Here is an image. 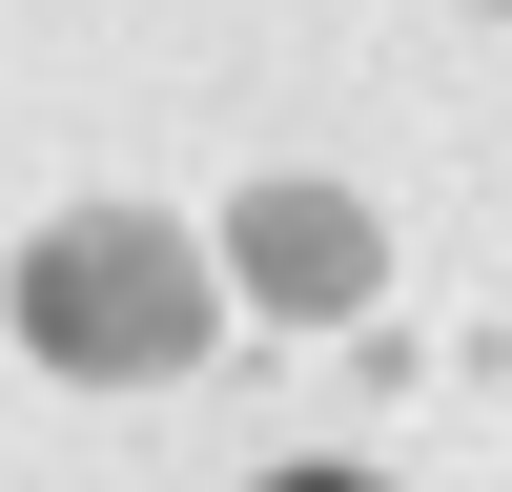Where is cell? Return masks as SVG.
Returning <instances> with one entry per match:
<instances>
[{
  "mask_svg": "<svg viewBox=\"0 0 512 492\" xmlns=\"http://www.w3.org/2000/svg\"><path fill=\"white\" fill-rule=\"evenodd\" d=\"M205 328H226V246L164 226V205H62L21 246V349L82 390H185Z\"/></svg>",
  "mask_w": 512,
  "mask_h": 492,
  "instance_id": "1",
  "label": "cell"
},
{
  "mask_svg": "<svg viewBox=\"0 0 512 492\" xmlns=\"http://www.w3.org/2000/svg\"><path fill=\"white\" fill-rule=\"evenodd\" d=\"M205 246H226V308L246 328H349L369 287H390V226H369V185H328V164H267Z\"/></svg>",
  "mask_w": 512,
  "mask_h": 492,
  "instance_id": "2",
  "label": "cell"
},
{
  "mask_svg": "<svg viewBox=\"0 0 512 492\" xmlns=\"http://www.w3.org/2000/svg\"><path fill=\"white\" fill-rule=\"evenodd\" d=\"M267 492H390V472H267Z\"/></svg>",
  "mask_w": 512,
  "mask_h": 492,
  "instance_id": "3",
  "label": "cell"
}]
</instances>
